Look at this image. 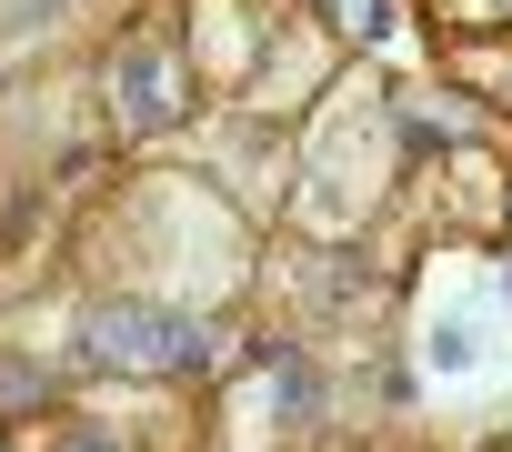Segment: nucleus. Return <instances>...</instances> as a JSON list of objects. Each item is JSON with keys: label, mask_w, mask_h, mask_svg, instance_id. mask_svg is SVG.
Wrapping results in <instances>:
<instances>
[{"label": "nucleus", "mask_w": 512, "mask_h": 452, "mask_svg": "<svg viewBox=\"0 0 512 452\" xmlns=\"http://www.w3.org/2000/svg\"><path fill=\"white\" fill-rule=\"evenodd\" d=\"M502 292H512V262H502Z\"/></svg>", "instance_id": "1a4fd4ad"}, {"label": "nucleus", "mask_w": 512, "mask_h": 452, "mask_svg": "<svg viewBox=\"0 0 512 452\" xmlns=\"http://www.w3.org/2000/svg\"><path fill=\"white\" fill-rule=\"evenodd\" d=\"M191 101H201V71H191V51H181V11H161V21H141V31L111 41V61H101V111H111L121 141H151V131L191 121Z\"/></svg>", "instance_id": "f257e3e1"}, {"label": "nucleus", "mask_w": 512, "mask_h": 452, "mask_svg": "<svg viewBox=\"0 0 512 452\" xmlns=\"http://www.w3.org/2000/svg\"><path fill=\"white\" fill-rule=\"evenodd\" d=\"M442 41H512V0H422Z\"/></svg>", "instance_id": "20e7f679"}, {"label": "nucleus", "mask_w": 512, "mask_h": 452, "mask_svg": "<svg viewBox=\"0 0 512 452\" xmlns=\"http://www.w3.org/2000/svg\"><path fill=\"white\" fill-rule=\"evenodd\" d=\"M41 452H131V432H121L111 412H81V422H61Z\"/></svg>", "instance_id": "423d86ee"}, {"label": "nucleus", "mask_w": 512, "mask_h": 452, "mask_svg": "<svg viewBox=\"0 0 512 452\" xmlns=\"http://www.w3.org/2000/svg\"><path fill=\"white\" fill-rule=\"evenodd\" d=\"M51 402V372L31 362V352H0V422H21V412H41Z\"/></svg>", "instance_id": "39448f33"}, {"label": "nucleus", "mask_w": 512, "mask_h": 452, "mask_svg": "<svg viewBox=\"0 0 512 452\" xmlns=\"http://www.w3.org/2000/svg\"><path fill=\"white\" fill-rule=\"evenodd\" d=\"M51 11H71V0H0V21H51Z\"/></svg>", "instance_id": "6e6552de"}, {"label": "nucleus", "mask_w": 512, "mask_h": 452, "mask_svg": "<svg viewBox=\"0 0 512 452\" xmlns=\"http://www.w3.org/2000/svg\"><path fill=\"white\" fill-rule=\"evenodd\" d=\"M81 352L111 372H151V382H201L221 362V332L171 312V302H91L81 312Z\"/></svg>", "instance_id": "f03ea898"}, {"label": "nucleus", "mask_w": 512, "mask_h": 452, "mask_svg": "<svg viewBox=\"0 0 512 452\" xmlns=\"http://www.w3.org/2000/svg\"><path fill=\"white\" fill-rule=\"evenodd\" d=\"M472 51H482V41H472ZM482 61H492V51H482ZM492 71H502V81H472V91H482V101H502V111H512V51H502V61H492Z\"/></svg>", "instance_id": "0eeeda50"}, {"label": "nucleus", "mask_w": 512, "mask_h": 452, "mask_svg": "<svg viewBox=\"0 0 512 452\" xmlns=\"http://www.w3.org/2000/svg\"><path fill=\"white\" fill-rule=\"evenodd\" d=\"M382 191V141H372V121H352V111H332L322 131H312V181H302V221L312 232H342V221L362 211Z\"/></svg>", "instance_id": "7ed1b4c3"}]
</instances>
